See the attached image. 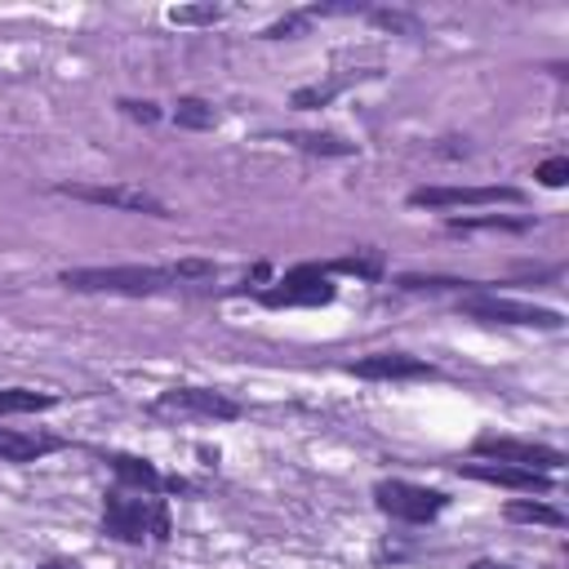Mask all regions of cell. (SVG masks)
I'll list each match as a JSON object with an SVG mask.
<instances>
[{
    "label": "cell",
    "mask_w": 569,
    "mask_h": 569,
    "mask_svg": "<svg viewBox=\"0 0 569 569\" xmlns=\"http://www.w3.org/2000/svg\"><path fill=\"white\" fill-rule=\"evenodd\" d=\"M218 267L204 258H182V262H164V267H67L58 276V284L76 289V293H124V298H147V293H164L173 284L187 280H209Z\"/></svg>",
    "instance_id": "obj_1"
},
{
    "label": "cell",
    "mask_w": 569,
    "mask_h": 569,
    "mask_svg": "<svg viewBox=\"0 0 569 569\" xmlns=\"http://www.w3.org/2000/svg\"><path fill=\"white\" fill-rule=\"evenodd\" d=\"M102 533L116 538V542H164L169 538V511L156 493H129V489H116L102 507Z\"/></svg>",
    "instance_id": "obj_2"
},
{
    "label": "cell",
    "mask_w": 569,
    "mask_h": 569,
    "mask_svg": "<svg viewBox=\"0 0 569 569\" xmlns=\"http://www.w3.org/2000/svg\"><path fill=\"white\" fill-rule=\"evenodd\" d=\"M58 196L84 200V204H102V209H124V213H151V218H173V209L151 196L147 187L133 182H62Z\"/></svg>",
    "instance_id": "obj_3"
},
{
    "label": "cell",
    "mask_w": 569,
    "mask_h": 569,
    "mask_svg": "<svg viewBox=\"0 0 569 569\" xmlns=\"http://www.w3.org/2000/svg\"><path fill=\"white\" fill-rule=\"evenodd\" d=\"M462 316L471 320H489V325H529V329H560L565 316L556 307H533V302H511L498 293H471L458 302Z\"/></svg>",
    "instance_id": "obj_4"
},
{
    "label": "cell",
    "mask_w": 569,
    "mask_h": 569,
    "mask_svg": "<svg viewBox=\"0 0 569 569\" xmlns=\"http://www.w3.org/2000/svg\"><path fill=\"white\" fill-rule=\"evenodd\" d=\"M373 498H378V507H382L387 516L409 520V525H427V520H436V516L449 507V498H445L440 489L409 485V480H378V485H373Z\"/></svg>",
    "instance_id": "obj_5"
},
{
    "label": "cell",
    "mask_w": 569,
    "mask_h": 569,
    "mask_svg": "<svg viewBox=\"0 0 569 569\" xmlns=\"http://www.w3.org/2000/svg\"><path fill=\"white\" fill-rule=\"evenodd\" d=\"M471 453L485 458V462H511V467L542 471V476H551V471L565 467V453H560V449L533 445V440H511V436H480V440L471 445Z\"/></svg>",
    "instance_id": "obj_6"
},
{
    "label": "cell",
    "mask_w": 569,
    "mask_h": 569,
    "mask_svg": "<svg viewBox=\"0 0 569 569\" xmlns=\"http://www.w3.org/2000/svg\"><path fill=\"white\" fill-rule=\"evenodd\" d=\"M258 298L267 307H320L333 298V284H329L325 267H293V271H284V280H276Z\"/></svg>",
    "instance_id": "obj_7"
},
{
    "label": "cell",
    "mask_w": 569,
    "mask_h": 569,
    "mask_svg": "<svg viewBox=\"0 0 569 569\" xmlns=\"http://www.w3.org/2000/svg\"><path fill=\"white\" fill-rule=\"evenodd\" d=\"M520 187H418L409 196L413 209H458V204H520Z\"/></svg>",
    "instance_id": "obj_8"
},
{
    "label": "cell",
    "mask_w": 569,
    "mask_h": 569,
    "mask_svg": "<svg viewBox=\"0 0 569 569\" xmlns=\"http://www.w3.org/2000/svg\"><path fill=\"white\" fill-rule=\"evenodd\" d=\"M156 409H178V413H196V418H218V422H231L240 418V405L222 391H209V387H173L156 400Z\"/></svg>",
    "instance_id": "obj_9"
},
{
    "label": "cell",
    "mask_w": 569,
    "mask_h": 569,
    "mask_svg": "<svg viewBox=\"0 0 569 569\" xmlns=\"http://www.w3.org/2000/svg\"><path fill=\"white\" fill-rule=\"evenodd\" d=\"M356 378H378V382H405V378H431L436 369L418 356H405V351H378V356H365L351 365Z\"/></svg>",
    "instance_id": "obj_10"
},
{
    "label": "cell",
    "mask_w": 569,
    "mask_h": 569,
    "mask_svg": "<svg viewBox=\"0 0 569 569\" xmlns=\"http://www.w3.org/2000/svg\"><path fill=\"white\" fill-rule=\"evenodd\" d=\"M462 476L471 480H485V485H502V489H520V493H547L551 489V476L542 471H525V467H511V462H462Z\"/></svg>",
    "instance_id": "obj_11"
},
{
    "label": "cell",
    "mask_w": 569,
    "mask_h": 569,
    "mask_svg": "<svg viewBox=\"0 0 569 569\" xmlns=\"http://www.w3.org/2000/svg\"><path fill=\"white\" fill-rule=\"evenodd\" d=\"M53 449H62L58 436L0 427V458H4V462H36V458H44V453H53Z\"/></svg>",
    "instance_id": "obj_12"
},
{
    "label": "cell",
    "mask_w": 569,
    "mask_h": 569,
    "mask_svg": "<svg viewBox=\"0 0 569 569\" xmlns=\"http://www.w3.org/2000/svg\"><path fill=\"white\" fill-rule=\"evenodd\" d=\"M111 471L120 480V489H138V493H160L164 480L147 458H129V453H111Z\"/></svg>",
    "instance_id": "obj_13"
},
{
    "label": "cell",
    "mask_w": 569,
    "mask_h": 569,
    "mask_svg": "<svg viewBox=\"0 0 569 569\" xmlns=\"http://www.w3.org/2000/svg\"><path fill=\"white\" fill-rule=\"evenodd\" d=\"M58 396L49 391H31V387H0V413H36L49 409Z\"/></svg>",
    "instance_id": "obj_14"
},
{
    "label": "cell",
    "mask_w": 569,
    "mask_h": 569,
    "mask_svg": "<svg viewBox=\"0 0 569 569\" xmlns=\"http://www.w3.org/2000/svg\"><path fill=\"white\" fill-rule=\"evenodd\" d=\"M502 511H507V520H525V525H551V529L565 525V516H560L556 507H547V502H529V498H511Z\"/></svg>",
    "instance_id": "obj_15"
},
{
    "label": "cell",
    "mask_w": 569,
    "mask_h": 569,
    "mask_svg": "<svg viewBox=\"0 0 569 569\" xmlns=\"http://www.w3.org/2000/svg\"><path fill=\"white\" fill-rule=\"evenodd\" d=\"M325 271H347V276H360V280H378V276H382V253H378V249L347 253V258L325 262Z\"/></svg>",
    "instance_id": "obj_16"
},
{
    "label": "cell",
    "mask_w": 569,
    "mask_h": 569,
    "mask_svg": "<svg viewBox=\"0 0 569 569\" xmlns=\"http://www.w3.org/2000/svg\"><path fill=\"white\" fill-rule=\"evenodd\" d=\"M173 120H178L182 129H213V124H218V111H213L204 98H178Z\"/></svg>",
    "instance_id": "obj_17"
},
{
    "label": "cell",
    "mask_w": 569,
    "mask_h": 569,
    "mask_svg": "<svg viewBox=\"0 0 569 569\" xmlns=\"http://www.w3.org/2000/svg\"><path fill=\"white\" fill-rule=\"evenodd\" d=\"M289 142L302 147V151H320V156H351V151H356L351 142H342V138H333V133H293Z\"/></svg>",
    "instance_id": "obj_18"
},
{
    "label": "cell",
    "mask_w": 569,
    "mask_h": 569,
    "mask_svg": "<svg viewBox=\"0 0 569 569\" xmlns=\"http://www.w3.org/2000/svg\"><path fill=\"white\" fill-rule=\"evenodd\" d=\"M227 9L222 4H178V9H169V22H178V27H204V22H218Z\"/></svg>",
    "instance_id": "obj_19"
},
{
    "label": "cell",
    "mask_w": 569,
    "mask_h": 569,
    "mask_svg": "<svg viewBox=\"0 0 569 569\" xmlns=\"http://www.w3.org/2000/svg\"><path fill=\"white\" fill-rule=\"evenodd\" d=\"M342 84H347V80H329V84H307V89H298V93H293V107H302V111H307V107H325V102H329V98H333V93H338Z\"/></svg>",
    "instance_id": "obj_20"
},
{
    "label": "cell",
    "mask_w": 569,
    "mask_h": 569,
    "mask_svg": "<svg viewBox=\"0 0 569 569\" xmlns=\"http://www.w3.org/2000/svg\"><path fill=\"white\" fill-rule=\"evenodd\" d=\"M449 227H453V231H493V227H502V231H520L525 222H516V218H493V213H489V218H453Z\"/></svg>",
    "instance_id": "obj_21"
},
{
    "label": "cell",
    "mask_w": 569,
    "mask_h": 569,
    "mask_svg": "<svg viewBox=\"0 0 569 569\" xmlns=\"http://www.w3.org/2000/svg\"><path fill=\"white\" fill-rule=\"evenodd\" d=\"M533 178H538L542 187H565V182H569V160H565V156H551V160L538 164Z\"/></svg>",
    "instance_id": "obj_22"
},
{
    "label": "cell",
    "mask_w": 569,
    "mask_h": 569,
    "mask_svg": "<svg viewBox=\"0 0 569 569\" xmlns=\"http://www.w3.org/2000/svg\"><path fill=\"white\" fill-rule=\"evenodd\" d=\"M307 22H311L307 13H293V18H280V22H271V27L262 31V36H271V40H284V36H293V31H302Z\"/></svg>",
    "instance_id": "obj_23"
},
{
    "label": "cell",
    "mask_w": 569,
    "mask_h": 569,
    "mask_svg": "<svg viewBox=\"0 0 569 569\" xmlns=\"http://www.w3.org/2000/svg\"><path fill=\"white\" fill-rule=\"evenodd\" d=\"M120 107H124V116H129V120H142V124H151V120L160 116V111H156V102H120Z\"/></svg>",
    "instance_id": "obj_24"
},
{
    "label": "cell",
    "mask_w": 569,
    "mask_h": 569,
    "mask_svg": "<svg viewBox=\"0 0 569 569\" xmlns=\"http://www.w3.org/2000/svg\"><path fill=\"white\" fill-rule=\"evenodd\" d=\"M471 569H507V565H489V560H476Z\"/></svg>",
    "instance_id": "obj_25"
},
{
    "label": "cell",
    "mask_w": 569,
    "mask_h": 569,
    "mask_svg": "<svg viewBox=\"0 0 569 569\" xmlns=\"http://www.w3.org/2000/svg\"><path fill=\"white\" fill-rule=\"evenodd\" d=\"M40 569H67V565H62V560H53V565H40Z\"/></svg>",
    "instance_id": "obj_26"
}]
</instances>
